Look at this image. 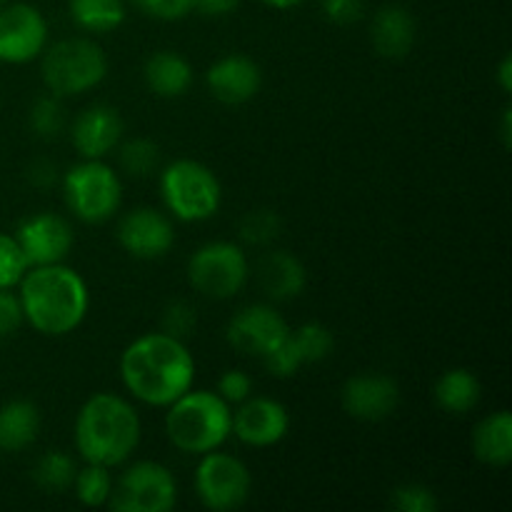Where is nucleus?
Here are the masks:
<instances>
[{
	"label": "nucleus",
	"instance_id": "obj_34",
	"mask_svg": "<svg viewBox=\"0 0 512 512\" xmlns=\"http://www.w3.org/2000/svg\"><path fill=\"white\" fill-rule=\"evenodd\" d=\"M195 330V308L193 305L175 300L165 308L163 313V333L173 335V338L185 340Z\"/></svg>",
	"mask_w": 512,
	"mask_h": 512
},
{
	"label": "nucleus",
	"instance_id": "obj_36",
	"mask_svg": "<svg viewBox=\"0 0 512 512\" xmlns=\"http://www.w3.org/2000/svg\"><path fill=\"white\" fill-rule=\"evenodd\" d=\"M23 323V305H20L18 293H13V288H0V338L18 333Z\"/></svg>",
	"mask_w": 512,
	"mask_h": 512
},
{
	"label": "nucleus",
	"instance_id": "obj_43",
	"mask_svg": "<svg viewBox=\"0 0 512 512\" xmlns=\"http://www.w3.org/2000/svg\"><path fill=\"white\" fill-rule=\"evenodd\" d=\"M265 5H270V8H278V10H290L295 8V5H300L303 0H263Z\"/></svg>",
	"mask_w": 512,
	"mask_h": 512
},
{
	"label": "nucleus",
	"instance_id": "obj_14",
	"mask_svg": "<svg viewBox=\"0 0 512 512\" xmlns=\"http://www.w3.org/2000/svg\"><path fill=\"white\" fill-rule=\"evenodd\" d=\"M15 240L30 268H35V265L63 263L75 238L68 220L55 213H38L20 223Z\"/></svg>",
	"mask_w": 512,
	"mask_h": 512
},
{
	"label": "nucleus",
	"instance_id": "obj_2",
	"mask_svg": "<svg viewBox=\"0 0 512 512\" xmlns=\"http://www.w3.org/2000/svg\"><path fill=\"white\" fill-rule=\"evenodd\" d=\"M18 288L25 323L40 335L63 338L78 330L88 315V285L78 270L63 263L28 268Z\"/></svg>",
	"mask_w": 512,
	"mask_h": 512
},
{
	"label": "nucleus",
	"instance_id": "obj_38",
	"mask_svg": "<svg viewBox=\"0 0 512 512\" xmlns=\"http://www.w3.org/2000/svg\"><path fill=\"white\" fill-rule=\"evenodd\" d=\"M135 5L158 20H180L193 10V0H135Z\"/></svg>",
	"mask_w": 512,
	"mask_h": 512
},
{
	"label": "nucleus",
	"instance_id": "obj_11",
	"mask_svg": "<svg viewBox=\"0 0 512 512\" xmlns=\"http://www.w3.org/2000/svg\"><path fill=\"white\" fill-rule=\"evenodd\" d=\"M48 43V23L35 5L10 3L0 8V63L25 65Z\"/></svg>",
	"mask_w": 512,
	"mask_h": 512
},
{
	"label": "nucleus",
	"instance_id": "obj_10",
	"mask_svg": "<svg viewBox=\"0 0 512 512\" xmlns=\"http://www.w3.org/2000/svg\"><path fill=\"white\" fill-rule=\"evenodd\" d=\"M253 490V478L243 460L228 453H205L195 468V493L208 510L228 512L245 505Z\"/></svg>",
	"mask_w": 512,
	"mask_h": 512
},
{
	"label": "nucleus",
	"instance_id": "obj_15",
	"mask_svg": "<svg viewBox=\"0 0 512 512\" xmlns=\"http://www.w3.org/2000/svg\"><path fill=\"white\" fill-rule=\"evenodd\" d=\"M290 415L283 403L273 398H253L238 405L233 413V435L250 448H270L288 435Z\"/></svg>",
	"mask_w": 512,
	"mask_h": 512
},
{
	"label": "nucleus",
	"instance_id": "obj_32",
	"mask_svg": "<svg viewBox=\"0 0 512 512\" xmlns=\"http://www.w3.org/2000/svg\"><path fill=\"white\" fill-rule=\"evenodd\" d=\"M280 218L273 210H253L240 223V238L250 245H265L278 238Z\"/></svg>",
	"mask_w": 512,
	"mask_h": 512
},
{
	"label": "nucleus",
	"instance_id": "obj_27",
	"mask_svg": "<svg viewBox=\"0 0 512 512\" xmlns=\"http://www.w3.org/2000/svg\"><path fill=\"white\" fill-rule=\"evenodd\" d=\"M73 490L80 505H85V508H103V505H108L110 493H113V475H110V468L85 463V468L75 473Z\"/></svg>",
	"mask_w": 512,
	"mask_h": 512
},
{
	"label": "nucleus",
	"instance_id": "obj_1",
	"mask_svg": "<svg viewBox=\"0 0 512 512\" xmlns=\"http://www.w3.org/2000/svg\"><path fill=\"white\" fill-rule=\"evenodd\" d=\"M120 378L135 400L168 408L193 388V353L183 340L168 333L140 335L120 355Z\"/></svg>",
	"mask_w": 512,
	"mask_h": 512
},
{
	"label": "nucleus",
	"instance_id": "obj_4",
	"mask_svg": "<svg viewBox=\"0 0 512 512\" xmlns=\"http://www.w3.org/2000/svg\"><path fill=\"white\" fill-rule=\"evenodd\" d=\"M165 433L180 453H213L233 435V410L218 393L190 388L168 405Z\"/></svg>",
	"mask_w": 512,
	"mask_h": 512
},
{
	"label": "nucleus",
	"instance_id": "obj_25",
	"mask_svg": "<svg viewBox=\"0 0 512 512\" xmlns=\"http://www.w3.org/2000/svg\"><path fill=\"white\" fill-rule=\"evenodd\" d=\"M70 18L88 33H110L125 20L123 0H70Z\"/></svg>",
	"mask_w": 512,
	"mask_h": 512
},
{
	"label": "nucleus",
	"instance_id": "obj_17",
	"mask_svg": "<svg viewBox=\"0 0 512 512\" xmlns=\"http://www.w3.org/2000/svg\"><path fill=\"white\" fill-rule=\"evenodd\" d=\"M205 80H208V88L215 100L225 105H243L258 95L263 73L253 58L230 53L210 65Z\"/></svg>",
	"mask_w": 512,
	"mask_h": 512
},
{
	"label": "nucleus",
	"instance_id": "obj_37",
	"mask_svg": "<svg viewBox=\"0 0 512 512\" xmlns=\"http://www.w3.org/2000/svg\"><path fill=\"white\" fill-rule=\"evenodd\" d=\"M325 18L335 25H350L363 18L365 0H320Z\"/></svg>",
	"mask_w": 512,
	"mask_h": 512
},
{
	"label": "nucleus",
	"instance_id": "obj_3",
	"mask_svg": "<svg viewBox=\"0 0 512 512\" xmlns=\"http://www.w3.org/2000/svg\"><path fill=\"white\" fill-rule=\"evenodd\" d=\"M73 435L75 448L85 463L118 468L138 450V410L120 395L98 393L80 405Z\"/></svg>",
	"mask_w": 512,
	"mask_h": 512
},
{
	"label": "nucleus",
	"instance_id": "obj_30",
	"mask_svg": "<svg viewBox=\"0 0 512 512\" xmlns=\"http://www.w3.org/2000/svg\"><path fill=\"white\" fill-rule=\"evenodd\" d=\"M30 125L40 138H55L65 125V110L60 105L58 95H45V98L35 100L33 110H30Z\"/></svg>",
	"mask_w": 512,
	"mask_h": 512
},
{
	"label": "nucleus",
	"instance_id": "obj_9",
	"mask_svg": "<svg viewBox=\"0 0 512 512\" xmlns=\"http://www.w3.org/2000/svg\"><path fill=\"white\" fill-rule=\"evenodd\" d=\"M178 500V483L165 465L140 460L113 483L108 505L115 512H168Z\"/></svg>",
	"mask_w": 512,
	"mask_h": 512
},
{
	"label": "nucleus",
	"instance_id": "obj_24",
	"mask_svg": "<svg viewBox=\"0 0 512 512\" xmlns=\"http://www.w3.org/2000/svg\"><path fill=\"white\" fill-rule=\"evenodd\" d=\"M435 403L453 415H465L478 405L480 400V383L470 370L453 368L445 370L433 388Z\"/></svg>",
	"mask_w": 512,
	"mask_h": 512
},
{
	"label": "nucleus",
	"instance_id": "obj_13",
	"mask_svg": "<svg viewBox=\"0 0 512 512\" xmlns=\"http://www.w3.org/2000/svg\"><path fill=\"white\" fill-rule=\"evenodd\" d=\"M118 243L138 260H158L173 248L175 228L165 213L155 208H135L118 223Z\"/></svg>",
	"mask_w": 512,
	"mask_h": 512
},
{
	"label": "nucleus",
	"instance_id": "obj_12",
	"mask_svg": "<svg viewBox=\"0 0 512 512\" xmlns=\"http://www.w3.org/2000/svg\"><path fill=\"white\" fill-rule=\"evenodd\" d=\"M290 333L288 323L270 305H248L238 310L228 323V343L238 353L263 363Z\"/></svg>",
	"mask_w": 512,
	"mask_h": 512
},
{
	"label": "nucleus",
	"instance_id": "obj_28",
	"mask_svg": "<svg viewBox=\"0 0 512 512\" xmlns=\"http://www.w3.org/2000/svg\"><path fill=\"white\" fill-rule=\"evenodd\" d=\"M75 473H78L75 460L68 453H63V450L45 453L33 470L35 483L43 490H48V493H60V490L73 488Z\"/></svg>",
	"mask_w": 512,
	"mask_h": 512
},
{
	"label": "nucleus",
	"instance_id": "obj_7",
	"mask_svg": "<svg viewBox=\"0 0 512 512\" xmlns=\"http://www.w3.org/2000/svg\"><path fill=\"white\" fill-rule=\"evenodd\" d=\"M65 203L83 223H105L113 218L123 200L118 173L103 160H83L63 178Z\"/></svg>",
	"mask_w": 512,
	"mask_h": 512
},
{
	"label": "nucleus",
	"instance_id": "obj_35",
	"mask_svg": "<svg viewBox=\"0 0 512 512\" xmlns=\"http://www.w3.org/2000/svg\"><path fill=\"white\" fill-rule=\"evenodd\" d=\"M218 395L228 405H240L253 395V380L243 370H228L218 380Z\"/></svg>",
	"mask_w": 512,
	"mask_h": 512
},
{
	"label": "nucleus",
	"instance_id": "obj_26",
	"mask_svg": "<svg viewBox=\"0 0 512 512\" xmlns=\"http://www.w3.org/2000/svg\"><path fill=\"white\" fill-rule=\"evenodd\" d=\"M288 343L293 348L295 360L303 368V365L320 363V360L328 358L330 350H333V333L320 323H305L298 330H290Z\"/></svg>",
	"mask_w": 512,
	"mask_h": 512
},
{
	"label": "nucleus",
	"instance_id": "obj_42",
	"mask_svg": "<svg viewBox=\"0 0 512 512\" xmlns=\"http://www.w3.org/2000/svg\"><path fill=\"white\" fill-rule=\"evenodd\" d=\"M510 118H512L510 108H505V113H503V125H500V135H503L505 148H510Z\"/></svg>",
	"mask_w": 512,
	"mask_h": 512
},
{
	"label": "nucleus",
	"instance_id": "obj_21",
	"mask_svg": "<svg viewBox=\"0 0 512 512\" xmlns=\"http://www.w3.org/2000/svg\"><path fill=\"white\" fill-rule=\"evenodd\" d=\"M145 85L158 98H180L193 85V65L173 50H160L150 55L143 68Z\"/></svg>",
	"mask_w": 512,
	"mask_h": 512
},
{
	"label": "nucleus",
	"instance_id": "obj_8",
	"mask_svg": "<svg viewBox=\"0 0 512 512\" xmlns=\"http://www.w3.org/2000/svg\"><path fill=\"white\" fill-rule=\"evenodd\" d=\"M250 278L243 248L228 240L200 245L188 260V280L198 293L213 300L235 298Z\"/></svg>",
	"mask_w": 512,
	"mask_h": 512
},
{
	"label": "nucleus",
	"instance_id": "obj_19",
	"mask_svg": "<svg viewBox=\"0 0 512 512\" xmlns=\"http://www.w3.org/2000/svg\"><path fill=\"white\" fill-rule=\"evenodd\" d=\"M373 48L383 58H405L415 45V18L403 5H383L370 25Z\"/></svg>",
	"mask_w": 512,
	"mask_h": 512
},
{
	"label": "nucleus",
	"instance_id": "obj_29",
	"mask_svg": "<svg viewBox=\"0 0 512 512\" xmlns=\"http://www.w3.org/2000/svg\"><path fill=\"white\" fill-rule=\"evenodd\" d=\"M158 145L153 140H145V138H135L128 140V143L120 148V165H123L125 173L135 175V178H145L155 170L158 165Z\"/></svg>",
	"mask_w": 512,
	"mask_h": 512
},
{
	"label": "nucleus",
	"instance_id": "obj_18",
	"mask_svg": "<svg viewBox=\"0 0 512 512\" xmlns=\"http://www.w3.org/2000/svg\"><path fill=\"white\" fill-rule=\"evenodd\" d=\"M120 135H123V120L118 110L110 105H90L75 118L70 138L80 158L103 160L120 143Z\"/></svg>",
	"mask_w": 512,
	"mask_h": 512
},
{
	"label": "nucleus",
	"instance_id": "obj_5",
	"mask_svg": "<svg viewBox=\"0 0 512 512\" xmlns=\"http://www.w3.org/2000/svg\"><path fill=\"white\" fill-rule=\"evenodd\" d=\"M40 75L48 93L68 98V95L88 93L103 83L108 75V58L93 40L68 38L43 50Z\"/></svg>",
	"mask_w": 512,
	"mask_h": 512
},
{
	"label": "nucleus",
	"instance_id": "obj_41",
	"mask_svg": "<svg viewBox=\"0 0 512 512\" xmlns=\"http://www.w3.org/2000/svg\"><path fill=\"white\" fill-rule=\"evenodd\" d=\"M33 180L38 185H50L55 180V165H50V163H38V165H33Z\"/></svg>",
	"mask_w": 512,
	"mask_h": 512
},
{
	"label": "nucleus",
	"instance_id": "obj_23",
	"mask_svg": "<svg viewBox=\"0 0 512 512\" xmlns=\"http://www.w3.org/2000/svg\"><path fill=\"white\" fill-rule=\"evenodd\" d=\"M40 430V413L28 400H10L0 405V450L20 453L35 443Z\"/></svg>",
	"mask_w": 512,
	"mask_h": 512
},
{
	"label": "nucleus",
	"instance_id": "obj_39",
	"mask_svg": "<svg viewBox=\"0 0 512 512\" xmlns=\"http://www.w3.org/2000/svg\"><path fill=\"white\" fill-rule=\"evenodd\" d=\"M240 5V0H193V8L198 13L210 15V18H223V15L233 13Z\"/></svg>",
	"mask_w": 512,
	"mask_h": 512
},
{
	"label": "nucleus",
	"instance_id": "obj_33",
	"mask_svg": "<svg viewBox=\"0 0 512 512\" xmlns=\"http://www.w3.org/2000/svg\"><path fill=\"white\" fill-rule=\"evenodd\" d=\"M393 508L400 512H435L438 510V498L425 485L408 483L393 490Z\"/></svg>",
	"mask_w": 512,
	"mask_h": 512
},
{
	"label": "nucleus",
	"instance_id": "obj_31",
	"mask_svg": "<svg viewBox=\"0 0 512 512\" xmlns=\"http://www.w3.org/2000/svg\"><path fill=\"white\" fill-rule=\"evenodd\" d=\"M28 268L30 265L15 235L0 233V288H15Z\"/></svg>",
	"mask_w": 512,
	"mask_h": 512
},
{
	"label": "nucleus",
	"instance_id": "obj_16",
	"mask_svg": "<svg viewBox=\"0 0 512 512\" xmlns=\"http://www.w3.org/2000/svg\"><path fill=\"white\" fill-rule=\"evenodd\" d=\"M340 403L350 418L378 423L395 413L400 403V388L388 375H355L340 390Z\"/></svg>",
	"mask_w": 512,
	"mask_h": 512
},
{
	"label": "nucleus",
	"instance_id": "obj_22",
	"mask_svg": "<svg viewBox=\"0 0 512 512\" xmlns=\"http://www.w3.org/2000/svg\"><path fill=\"white\" fill-rule=\"evenodd\" d=\"M475 458L490 468H505L512 460V415L508 410L488 415L473 433Z\"/></svg>",
	"mask_w": 512,
	"mask_h": 512
},
{
	"label": "nucleus",
	"instance_id": "obj_20",
	"mask_svg": "<svg viewBox=\"0 0 512 512\" xmlns=\"http://www.w3.org/2000/svg\"><path fill=\"white\" fill-rule=\"evenodd\" d=\"M258 280L268 298L293 300L305 290L308 275H305L303 263L295 255L278 250V253L265 255L258 268Z\"/></svg>",
	"mask_w": 512,
	"mask_h": 512
},
{
	"label": "nucleus",
	"instance_id": "obj_6",
	"mask_svg": "<svg viewBox=\"0 0 512 512\" xmlns=\"http://www.w3.org/2000/svg\"><path fill=\"white\" fill-rule=\"evenodd\" d=\"M160 195L173 218L183 223H203L220 208L223 190L208 165L198 160H175L160 175Z\"/></svg>",
	"mask_w": 512,
	"mask_h": 512
},
{
	"label": "nucleus",
	"instance_id": "obj_44",
	"mask_svg": "<svg viewBox=\"0 0 512 512\" xmlns=\"http://www.w3.org/2000/svg\"><path fill=\"white\" fill-rule=\"evenodd\" d=\"M0 65H3V63H0Z\"/></svg>",
	"mask_w": 512,
	"mask_h": 512
},
{
	"label": "nucleus",
	"instance_id": "obj_40",
	"mask_svg": "<svg viewBox=\"0 0 512 512\" xmlns=\"http://www.w3.org/2000/svg\"><path fill=\"white\" fill-rule=\"evenodd\" d=\"M498 83H500V88H503V93H510L512 90V58L510 55H505V58L500 60Z\"/></svg>",
	"mask_w": 512,
	"mask_h": 512
}]
</instances>
